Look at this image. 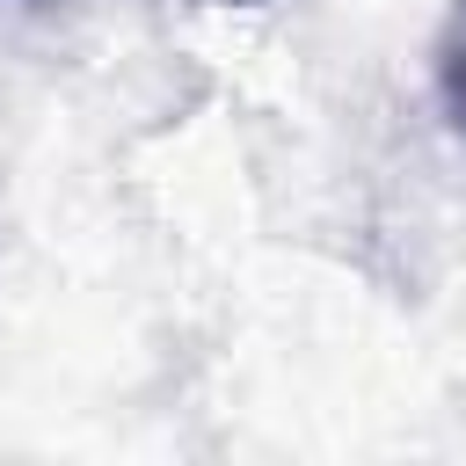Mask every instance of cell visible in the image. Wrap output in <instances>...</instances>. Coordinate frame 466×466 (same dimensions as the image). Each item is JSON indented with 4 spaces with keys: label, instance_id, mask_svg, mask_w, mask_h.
<instances>
[{
    "label": "cell",
    "instance_id": "obj_1",
    "mask_svg": "<svg viewBox=\"0 0 466 466\" xmlns=\"http://www.w3.org/2000/svg\"><path fill=\"white\" fill-rule=\"evenodd\" d=\"M437 102H444L451 131H466V0H451L444 36H437Z\"/></svg>",
    "mask_w": 466,
    "mask_h": 466
},
{
    "label": "cell",
    "instance_id": "obj_2",
    "mask_svg": "<svg viewBox=\"0 0 466 466\" xmlns=\"http://www.w3.org/2000/svg\"><path fill=\"white\" fill-rule=\"evenodd\" d=\"M211 7H255V0H211Z\"/></svg>",
    "mask_w": 466,
    "mask_h": 466
}]
</instances>
